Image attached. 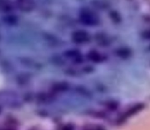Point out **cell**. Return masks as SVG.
<instances>
[{
  "mask_svg": "<svg viewBox=\"0 0 150 130\" xmlns=\"http://www.w3.org/2000/svg\"><path fill=\"white\" fill-rule=\"evenodd\" d=\"M73 39L77 43H83L89 40V35L83 31H77L73 34Z\"/></svg>",
  "mask_w": 150,
  "mask_h": 130,
  "instance_id": "obj_2",
  "label": "cell"
},
{
  "mask_svg": "<svg viewBox=\"0 0 150 130\" xmlns=\"http://www.w3.org/2000/svg\"><path fill=\"white\" fill-rule=\"evenodd\" d=\"M18 7L20 10L24 12H29L34 8L32 0H18Z\"/></svg>",
  "mask_w": 150,
  "mask_h": 130,
  "instance_id": "obj_3",
  "label": "cell"
},
{
  "mask_svg": "<svg viewBox=\"0 0 150 130\" xmlns=\"http://www.w3.org/2000/svg\"><path fill=\"white\" fill-rule=\"evenodd\" d=\"M89 58H90L91 60L95 61V62H99L100 61L101 56L98 52H91L90 54H89Z\"/></svg>",
  "mask_w": 150,
  "mask_h": 130,
  "instance_id": "obj_4",
  "label": "cell"
},
{
  "mask_svg": "<svg viewBox=\"0 0 150 130\" xmlns=\"http://www.w3.org/2000/svg\"><path fill=\"white\" fill-rule=\"evenodd\" d=\"M80 19L83 23H84V24L90 25V26L96 24L97 22H98L96 16L89 10L82 11L81 13Z\"/></svg>",
  "mask_w": 150,
  "mask_h": 130,
  "instance_id": "obj_1",
  "label": "cell"
}]
</instances>
